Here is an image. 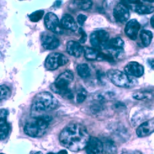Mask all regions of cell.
Segmentation results:
<instances>
[{"label": "cell", "mask_w": 154, "mask_h": 154, "mask_svg": "<svg viewBox=\"0 0 154 154\" xmlns=\"http://www.w3.org/2000/svg\"><path fill=\"white\" fill-rule=\"evenodd\" d=\"M124 42L122 38L116 37L108 42L104 49L107 51L108 53L110 54L115 59H119L124 53Z\"/></svg>", "instance_id": "obj_7"}, {"label": "cell", "mask_w": 154, "mask_h": 154, "mask_svg": "<svg viewBox=\"0 0 154 154\" xmlns=\"http://www.w3.org/2000/svg\"><path fill=\"white\" fill-rule=\"evenodd\" d=\"M43 15H44V11L39 10V11H36L33 12V13H32L31 14H30L29 18L32 22H37L40 19H42Z\"/></svg>", "instance_id": "obj_26"}, {"label": "cell", "mask_w": 154, "mask_h": 154, "mask_svg": "<svg viewBox=\"0 0 154 154\" xmlns=\"http://www.w3.org/2000/svg\"><path fill=\"white\" fill-rule=\"evenodd\" d=\"M154 132V122L146 121L140 125L136 130V134L140 137H146Z\"/></svg>", "instance_id": "obj_16"}, {"label": "cell", "mask_w": 154, "mask_h": 154, "mask_svg": "<svg viewBox=\"0 0 154 154\" xmlns=\"http://www.w3.org/2000/svg\"><path fill=\"white\" fill-rule=\"evenodd\" d=\"M124 70L126 74L133 77H140L144 73V67L135 61H131L127 63Z\"/></svg>", "instance_id": "obj_12"}, {"label": "cell", "mask_w": 154, "mask_h": 154, "mask_svg": "<svg viewBox=\"0 0 154 154\" xmlns=\"http://www.w3.org/2000/svg\"><path fill=\"white\" fill-rule=\"evenodd\" d=\"M58 105L57 99L51 93L43 91L36 94L33 99L32 110L36 112L54 110Z\"/></svg>", "instance_id": "obj_4"}, {"label": "cell", "mask_w": 154, "mask_h": 154, "mask_svg": "<svg viewBox=\"0 0 154 154\" xmlns=\"http://www.w3.org/2000/svg\"><path fill=\"white\" fill-rule=\"evenodd\" d=\"M44 20L46 27L49 31L57 34H60L63 32L57 16L53 12H48Z\"/></svg>", "instance_id": "obj_9"}, {"label": "cell", "mask_w": 154, "mask_h": 154, "mask_svg": "<svg viewBox=\"0 0 154 154\" xmlns=\"http://www.w3.org/2000/svg\"><path fill=\"white\" fill-rule=\"evenodd\" d=\"M73 74L70 70H66L58 76L55 82L51 86L54 93L62 96L63 98L72 99L73 94L69 86L73 80Z\"/></svg>", "instance_id": "obj_3"}, {"label": "cell", "mask_w": 154, "mask_h": 154, "mask_svg": "<svg viewBox=\"0 0 154 154\" xmlns=\"http://www.w3.org/2000/svg\"><path fill=\"white\" fill-rule=\"evenodd\" d=\"M76 70L79 75L83 79H87L91 75L90 69L86 63L79 64L76 67Z\"/></svg>", "instance_id": "obj_23"}, {"label": "cell", "mask_w": 154, "mask_h": 154, "mask_svg": "<svg viewBox=\"0 0 154 154\" xmlns=\"http://www.w3.org/2000/svg\"><path fill=\"white\" fill-rule=\"evenodd\" d=\"M86 128L79 123L68 125L59 136L60 144L72 152H79L86 149L90 139Z\"/></svg>", "instance_id": "obj_1"}, {"label": "cell", "mask_w": 154, "mask_h": 154, "mask_svg": "<svg viewBox=\"0 0 154 154\" xmlns=\"http://www.w3.org/2000/svg\"><path fill=\"white\" fill-rule=\"evenodd\" d=\"M7 110L0 109V140L5 139L9 133V126L7 122Z\"/></svg>", "instance_id": "obj_15"}, {"label": "cell", "mask_w": 154, "mask_h": 154, "mask_svg": "<svg viewBox=\"0 0 154 154\" xmlns=\"http://www.w3.org/2000/svg\"><path fill=\"white\" fill-rule=\"evenodd\" d=\"M83 48L80 43L70 40L67 44V52L75 57H79L83 52Z\"/></svg>", "instance_id": "obj_17"}, {"label": "cell", "mask_w": 154, "mask_h": 154, "mask_svg": "<svg viewBox=\"0 0 154 154\" xmlns=\"http://www.w3.org/2000/svg\"><path fill=\"white\" fill-rule=\"evenodd\" d=\"M86 98V92L85 90H83L79 92L76 95V102L78 103H82V102Z\"/></svg>", "instance_id": "obj_28"}, {"label": "cell", "mask_w": 154, "mask_h": 154, "mask_svg": "<svg viewBox=\"0 0 154 154\" xmlns=\"http://www.w3.org/2000/svg\"><path fill=\"white\" fill-rule=\"evenodd\" d=\"M87 154H102L104 152L103 144L97 137H91L86 147Z\"/></svg>", "instance_id": "obj_11"}, {"label": "cell", "mask_w": 154, "mask_h": 154, "mask_svg": "<svg viewBox=\"0 0 154 154\" xmlns=\"http://www.w3.org/2000/svg\"><path fill=\"white\" fill-rule=\"evenodd\" d=\"M87 19V16L84 15V14H80L78 16V17H77V22H79V23L81 25V26H82V25H83L85 22L86 20Z\"/></svg>", "instance_id": "obj_30"}, {"label": "cell", "mask_w": 154, "mask_h": 154, "mask_svg": "<svg viewBox=\"0 0 154 154\" xmlns=\"http://www.w3.org/2000/svg\"><path fill=\"white\" fill-rule=\"evenodd\" d=\"M42 46L48 50L56 49L60 45L59 40L53 35L43 33L41 35Z\"/></svg>", "instance_id": "obj_13"}, {"label": "cell", "mask_w": 154, "mask_h": 154, "mask_svg": "<svg viewBox=\"0 0 154 154\" xmlns=\"http://www.w3.org/2000/svg\"><path fill=\"white\" fill-rule=\"evenodd\" d=\"M35 154H42V153L40 152H36Z\"/></svg>", "instance_id": "obj_36"}, {"label": "cell", "mask_w": 154, "mask_h": 154, "mask_svg": "<svg viewBox=\"0 0 154 154\" xmlns=\"http://www.w3.org/2000/svg\"><path fill=\"white\" fill-rule=\"evenodd\" d=\"M77 6L78 7L84 11L88 10L91 9L93 6L92 1H89V0H84V1H79L77 2Z\"/></svg>", "instance_id": "obj_27"}, {"label": "cell", "mask_w": 154, "mask_h": 154, "mask_svg": "<svg viewBox=\"0 0 154 154\" xmlns=\"http://www.w3.org/2000/svg\"><path fill=\"white\" fill-rule=\"evenodd\" d=\"M60 25L62 29L75 32L78 29V25L73 17L70 14H65L62 17Z\"/></svg>", "instance_id": "obj_18"}, {"label": "cell", "mask_w": 154, "mask_h": 154, "mask_svg": "<svg viewBox=\"0 0 154 154\" xmlns=\"http://www.w3.org/2000/svg\"><path fill=\"white\" fill-rule=\"evenodd\" d=\"M131 154H144L143 152H141L140 151H138V150H136V151H134V152H131Z\"/></svg>", "instance_id": "obj_34"}, {"label": "cell", "mask_w": 154, "mask_h": 154, "mask_svg": "<svg viewBox=\"0 0 154 154\" xmlns=\"http://www.w3.org/2000/svg\"><path fill=\"white\" fill-rule=\"evenodd\" d=\"M89 40L91 45L96 49H104L109 41V35L105 30H97L91 33Z\"/></svg>", "instance_id": "obj_8"}, {"label": "cell", "mask_w": 154, "mask_h": 154, "mask_svg": "<svg viewBox=\"0 0 154 154\" xmlns=\"http://www.w3.org/2000/svg\"><path fill=\"white\" fill-rule=\"evenodd\" d=\"M11 94L10 89L6 85H0V101L7 99Z\"/></svg>", "instance_id": "obj_25"}, {"label": "cell", "mask_w": 154, "mask_h": 154, "mask_svg": "<svg viewBox=\"0 0 154 154\" xmlns=\"http://www.w3.org/2000/svg\"><path fill=\"white\" fill-rule=\"evenodd\" d=\"M140 38L143 45L144 46H148L152 42L153 34L150 30H143L140 33Z\"/></svg>", "instance_id": "obj_22"}, {"label": "cell", "mask_w": 154, "mask_h": 154, "mask_svg": "<svg viewBox=\"0 0 154 154\" xmlns=\"http://www.w3.org/2000/svg\"><path fill=\"white\" fill-rule=\"evenodd\" d=\"M69 62L66 56L58 53L49 54L45 60V66L48 70H54L59 67L66 65Z\"/></svg>", "instance_id": "obj_6"}, {"label": "cell", "mask_w": 154, "mask_h": 154, "mask_svg": "<svg viewBox=\"0 0 154 154\" xmlns=\"http://www.w3.org/2000/svg\"><path fill=\"white\" fill-rule=\"evenodd\" d=\"M131 8L137 14H149L154 12V6L144 5L140 1H138L136 4L133 5Z\"/></svg>", "instance_id": "obj_19"}, {"label": "cell", "mask_w": 154, "mask_h": 154, "mask_svg": "<svg viewBox=\"0 0 154 154\" xmlns=\"http://www.w3.org/2000/svg\"><path fill=\"white\" fill-rule=\"evenodd\" d=\"M140 29V25L139 22L136 19H131L127 22L125 28V32L126 36L131 40H135L137 38Z\"/></svg>", "instance_id": "obj_14"}, {"label": "cell", "mask_w": 154, "mask_h": 154, "mask_svg": "<svg viewBox=\"0 0 154 154\" xmlns=\"http://www.w3.org/2000/svg\"><path fill=\"white\" fill-rule=\"evenodd\" d=\"M83 51L85 57L88 60H100L101 52L99 51L97 49L93 48L85 47Z\"/></svg>", "instance_id": "obj_20"}, {"label": "cell", "mask_w": 154, "mask_h": 154, "mask_svg": "<svg viewBox=\"0 0 154 154\" xmlns=\"http://www.w3.org/2000/svg\"><path fill=\"white\" fill-rule=\"evenodd\" d=\"M147 63L150 67L154 71V57L149 58L147 59Z\"/></svg>", "instance_id": "obj_31"}, {"label": "cell", "mask_w": 154, "mask_h": 154, "mask_svg": "<svg viewBox=\"0 0 154 154\" xmlns=\"http://www.w3.org/2000/svg\"><path fill=\"white\" fill-rule=\"evenodd\" d=\"M79 31V33L81 35V37L80 38L79 42L82 43H84L86 42L87 40V35L86 32L82 28H80Z\"/></svg>", "instance_id": "obj_29"}, {"label": "cell", "mask_w": 154, "mask_h": 154, "mask_svg": "<svg viewBox=\"0 0 154 154\" xmlns=\"http://www.w3.org/2000/svg\"><path fill=\"white\" fill-rule=\"evenodd\" d=\"M113 15L117 22L120 23L126 22L130 16L129 8L126 3H120L113 9Z\"/></svg>", "instance_id": "obj_10"}, {"label": "cell", "mask_w": 154, "mask_h": 154, "mask_svg": "<svg viewBox=\"0 0 154 154\" xmlns=\"http://www.w3.org/2000/svg\"><path fill=\"white\" fill-rule=\"evenodd\" d=\"M104 151L107 154H116L117 152V148L113 141L110 139H106L103 142Z\"/></svg>", "instance_id": "obj_21"}, {"label": "cell", "mask_w": 154, "mask_h": 154, "mask_svg": "<svg viewBox=\"0 0 154 154\" xmlns=\"http://www.w3.org/2000/svg\"><path fill=\"white\" fill-rule=\"evenodd\" d=\"M51 121L52 117L49 115H38L25 125L24 132L32 137L42 136L46 133Z\"/></svg>", "instance_id": "obj_2"}, {"label": "cell", "mask_w": 154, "mask_h": 154, "mask_svg": "<svg viewBox=\"0 0 154 154\" xmlns=\"http://www.w3.org/2000/svg\"><path fill=\"white\" fill-rule=\"evenodd\" d=\"M150 24L152 26V27L154 28V15L150 19Z\"/></svg>", "instance_id": "obj_32"}, {"label": "cell", "mask_w": 154, "mask_h": 154, "mask_svg": "<svg viewBox=\"0 0 154 154\" xmlns=\"http://www.w3.org/2000/svg\"><path fill=\"white\" fill-rule=\"evenodd\" d=\"M153 96L149 91H139L133 94V97L138 100H149L152 98Z\"/></svg>", "instance_id": "obj_24"}, {"label": "cell", "mask_w": 154, "mask_h": 154, "mask_svg": "<svg viewBox=\"0 0 154 154\" xmlns=\"http://www.w3.org/2000/svg\"><path fill=\"white\" fill-rule=\"evenodd\" d=\"M57 154H68V152L67 150H62L60 151H59Z\"/></svg>", "instance_id": "obj_33"}, {"label": "cell", "mask_w": 154, "mask_h": 154, "mask_svg": "<svg viewBox=\"0 0 154 154\" xmlns=\"http://www.w3.org/2000/svg\"><path fill=\"white\" fill-rule=\"evenodd\" d=\"M107 76L110 82L120 88H130L136 85V80L125 72L117 69H110L107 72Z\"/></svg>", "instance_id": "obj_5"}, {"label": "cell", "mask_w": 154, "mask_h": 154, "mask_svg": "<svg viewBox=\"0 0 154 154\" xmlns=\"http://www.w3.org/2000/svg\"><path fill=\"white\" fill-rule=\"evenodd\" d=\"M0 154H5V153H1Z\"/></svg>", "instance_id": "obj_38"}, {"label": "cell", "mask_w": 154, "mask_h": 154, "mask_svg": "<svg viewBox=\"0 0 154 154\" xmlns=\"http://www.w3.org/2000/svg\"><path fill=\"white\" fill-rule=\"evenodd\" d=\"M47 154H55V153H53V152H49V153H47Z\"/></svg>", "instance_id": "obj_37"}, {"label": "cell", "mask_w": 154, "mask_h": 154, "mask_svg": "<svg viewBox=\"0 0 154 154\" xmlns=\"http://www.w3.org/2000/svg\"><path fill=\"white\" fill-rule=\"evenodd\" d=\"M122 154H131V152H123Z\"/></svg>", "instance_id": "obj_35"}]
</instances>
